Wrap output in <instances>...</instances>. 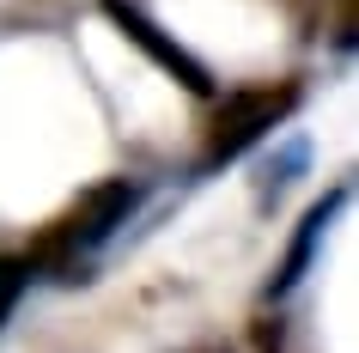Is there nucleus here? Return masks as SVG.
Masks as SVG:
<instances>
[{"label": "nucleus", "mask_w": 359, "mask_h": 353, "mask_svg": "<svg viewBox=\"0 0 359 353\" xmlns=\"http://www.w3.org/2000/svg\"><path fill=\"white\" fill-rule=\"evenodd\" d=\"M134 207H140V183H128V177H110V183L86 189V195L37 238V256L31 262H49V268H61V280H74V268L92 256L97 244L116 238V225H128Z\"/></svg>", "instance_id": "1"}, {"label": "nucleus", "mask_w": 359, "mask_h": 353, "mask_svg": "<svg viewBox=\"0 0 359 353\" xmlns=\"http://www.w3.org/2000/svg\"><path fill=\"white\" fill-rule=\"evenodd\" d=\"M299 86L280 79V86H244V92H226V104L213 110L208 140H201V171H219L231 159H244L250 147H262L268 134L280 128L286 116L299 110Z\"/></svg>", "instance_id": "2"}, {"label": "nucleus", "mask_w": 359, "mask_h": 353, "mask_svg": "<svg viewBox=\"0 0 359 353\" xmlns=\"http://www.w3.org/2000/svg\"><path fill=\"white\" fill-rule=\"evenodd\" d=\"M97 6H104V19H110L116 31H122V43H134V49H140L147 61H158V67H165V74L177 79L183 92L213 98V74H208V67H201V61H195L177 37H170V31H165L158 19H147V13H140L134 0H97Z\"/></svg>", "instance_id": "3"}, {"label": "nucleus", "mask_w": 359, "mask_h": 353, "mask_svg": "<svg viewBox=\"0 0 359 353\" xmlns=\"http://www.w3.org/2000/svg\"><path fill=\"white\" fill-rule=\"evenodd\" d=\"M341 201H347V189H329V195H323V201L299 220V238H292L286 262L274 268V280H268V298H286V293L304 280V268H311V256H317V244H323V232H329V220L341 213Z\"/></svg>", "instance_id": "4"}, {"label": "nucleus", "mask_w": 359, "mask_h": 353, "mask_svg": "<svg viewBox=\"0 0 359 353\" xmlns=\"http://www.w3.org/2000/svg\"><path fill=\"white\" fill-rule=\"evenodd\" d=\"M25 280H31V262H25V256H0V329H6V317L19 311Z\"/></svg>", "instance_id": "5"}, {"label": "nucleus", "mask_w": 359, "mask_h": 353, "mask_svg": "<svg viewBox=\"0 0 359 353\" xmlns=\"http://www.w3.org/2000/svg\"><path fill=\"white\" fill-rule=\"evenodd\" d=\"M201 353H226V347H201Z\"/></svg>", "instance_id": "6"}]
</instances>
